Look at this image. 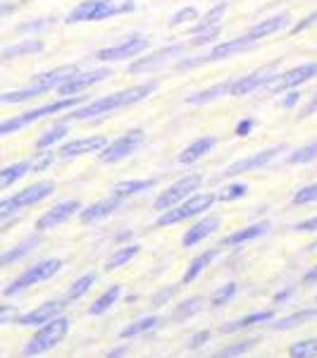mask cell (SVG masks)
Masks as SVG:
<instances>
[{
    "label": "cell",
    "mask_w": 317,
    "mask_h": 358,
    "mask_svg": "<svg viewBox=\"0 0 317 358\" xmlns=\"http://www.w3.org/2000/svg\"><path fill=\"white\" fill-rule=\"evenodd\" d=\"M155 89H158V84L155 82L131 86V89H126V91H117V94L103 96V98H98V101L86 103V106L69 113L67 117L69 120H94V117H98V115H110L115 110H122V108H129V106H134V103L143 101V98L151 96Z\"/></svg>",
    "instance_id": "obj_1"
},
{
    "label": "cell",
    "mask_w": 317,
    "mask_h": 358,
    "mask_svg": "<svg viewBox=\"0 0 317 358\" xmlns=\"http://www.w3.org/2000/svg\"><path fill=\"white\" fill-rule=\"evenodd\" d=\"M136 10V0H84L69 13L67 24H82V22H103L117 15H129Z\"/></svg>",
    "instance_id": "obj_2"
},
{
    "label": "cell",
    "mask_w": 317,
    "mask_h": 358,
    "mask_svg": "<svg viewBox=\"0 0 317 358\" xmlns=\"http://www.w3.org/2000/svg\"><path fill=\"white\" fill-rule=\"evenodd\" d=\"M77 72L74 65H65V67H57V69H50V72H43L38 77H34V82L27 86V89H20V91H10V94H3L0 96V103H27L31 98H38L48 91L57 89L65 79H69L72 74Z\"/></svg>",
    "instance_id": "obj_3"
},
{
    "label": "cell",
    "mask_w": 317,
    "mask_h": 358,
    "mask_svg": "<svg viewBox=\"0 0 317 358\" xmlns=\"http://www.w3.org/2000/svg\"><path fill=\"white\" fill-rule=\"evenodd\" d=\"M86 103L84 96H65L55 103H48V106H41V108H34L29 113H22L17 117H10V120H3L0 122V136H8V134H15V131L24 129V127L38 122V120L48 117V115H55V113H62V110H72V108L82 106Z\"/></svg>",
    "instance_id": "obj_4"
},
{
    "label": "cell",
    "mask_w": 317,
    "mask_h": 358,
    "mask_svg": "<svg viewBox=\"0 0 317 358\" xmlns=\"http://www.w3.org/2000/svg\"><path fill=\"white\" fill-rule=\"evenodd\" d=\"M69 332V320L62 315L53 317L50 322L41 325V330L34 334L24 346V356H41L45 351H50L53 346H57L65 339V334Z\"/></svg>",
    "instance_id": "obj_5"
},
{
    "label": "cell",
    "mask_w": 317,
    "mask_h": 358,
    "mask_svg": "<svg viewBox=\"0 0 317 358\" xmlns=\"http://www.w3.org/2000/svg\"><path fill=\"white\" fill-rule=\"evenodd\" d=\"M53 192H55V182H50V179L31 184V187H27L24 192H20V194L10 196V199L0 201V217H3V220H8L10 215L24 210V208L41 203V201L48 199V196L53 194Z\"/></svg>",
    "instance_id": "obj_6"
},
{
    "label": "cell",
    "mask_w": 317,
    "mask_h": 358,
    "mask_svg": "<svg viewBox=\"0 0 317 358\" xmlns=\"http://www.w3.org/2000/svg\"><path fill=\"white\" fill-rule=\"evenodd\" d=\"M215 201H217V196H212V194H196L191 199L177 203L175 208H170V210H165L155 224H158V227H170V224L184 222V220H189V217H196L198 213L210 210V206L215 203Z\"/></svg>",
    "instance_id": "obj_7"
},
{
    "label": "cell",
    "mask_w": 317,
    "mask_h": 358,
    "mask_svg": "<svg viewBox=\"0 0 317 358\" xmlns=\"http://www.w3.org/2000/svg\"><path fill=\"white\" fill-rule=\"evenodd\" d=\"M60 270H62V261H60V258H50V261L31 265V268H27L24 273L17 277V280H13L8 287H5V296H15V294L24 292L27 287H34V285H38V282L50 280V277L57 275Z\"/></svg>",
    "instance_id": "obj_8"
},
{
    "label": "cell",
    "mask_w": 317,
    "mask_h": 358,
    "mask_svg": "<svg viewBox=\"0 0 317 358\" xmlns=\"http://www.w3.org/2000/svg\"><path fill=\"white\" fill-rule=\"evenodd\" d=\"M146 143V134H143L141 129H131L122 134L119 138H115L112 143H108L105 148L101 151V160L103 163H119V160L129 158V155H134L138 148Z\"/></svg>",
    "instance_id": "obj_9"
},
{
    "label": "cell",
    "mask_w": 317,
    "mask_h": 358,
    "mask_svg": "<svg viewBox=\"0 0 317 358\" xmlns=\"http://www.w3.org/2000/svg\"><path fill=\"white\" fill-rule=\"evenodd\" d=\"M200 175H189V177H184L179 179V182H175L170 189H165L163 194L155 199V208L158 210H170V208H175L177 203H182L184 199H186L191 192H198V187H200Z\"/></svg>",
    "instance_id": "obj_10"
},
{
    "label": "cell",
    "mask_w": 317,
    "mask_h": 358,
    "mask_svg": "<svg viewBox=\"0 0 317 358\" xmlns=\"http://www.w3.org/2000/svg\"><path fill=\"white\" fill-rule=\"evenodd\" d=\"M108 77H110V69H108V67L89 69V72H74L72 77L65 79V82L57 86V94H60L62 98H65V96H77L79 91L91 89V86L105 82Z\"/></svg>",
    "instance_id": "obj_11"
},
{
    "label": "cell",
    "mask_w": 317,
    "mask_h": 358,
    "mask_svg": "<svg viewBox=\"0 0 317 358\" xmlns=\"http://www.w3.org/2000/svg\"><path fill=\"white\" fill-rule=\"evenodd\" d=\"M256 45V41L249 36H239V38H234V41H224L220 45H215V48L210 50L205 57H200V60H189V62H179V69H189V67H193V65H200V62H220V60H227V57H232L236 53H244V50H249Z\"/></svg>",
    "instance_id": "obj_12"
},
{
    "label": "cell",
    "mask_w": 317,
    "mask_h": 358,
    "mask_svg": "<svg viewBox=\"0 0 317 358\" xmlns=\"http://www.w3.org/2000/svg\"><path fill=\"white\" fill-rule=\"evenodd\" d=\"M274 77H277V65H267V67L258 69V72L249 74V77H241V79H236V82H232V86H229V96L244 98V96L253 94V91L267 86Z\"/></svg>",
    "instance_id": "obj_13"
},
{
    "label": "cell",
    "mask_w": 317,
    "mask_h": 358,
    "mask_svg": "<svg viewBox=\"0 0 317 358\" xmlns=\"http://www.w3.org/2000/svg\"><path fill=\"white\" fill-rule=\"evenodd\" d=\"M148 48V38L146 36H129L126 41L112 45V48H103L96 53V60L101 62H119L126 57H136L138 53Z\"/></svg>",
    "instance_id": "obj_14"
},
{
    "label": "cell",
    "mask_w": 317,
    "mask_h": 358,
    "mask_svg": "<svg viewBox=\"0 0 317 358\" xmlns=\"http://www.w3.org/2000/svg\"><path fill=\"white\" fill-rule=\"evenodd\" d=\"M313 77H317V65L315 62H308V65H298V67H293L284 74H277L272 82L267 84V89L272 91V94H279V91H286V89L298 86V84L310 82Z\"/></svg>",
    "instance_id": "obj_15"
},
{
    "label": "cell",
    "mask_w": 317,
    "mask_h": 358,
    "mask_svg": "<svg viewBox=\"0 0 317 358\" xmlns=\"http://www.w3.org/2000/svg\"><path fill=\"white\" fill-rule=\"evenodd\" d=\"M184 53V45L182 43H175V45H165V48L155 50V53L141 57V60H136L134 65H129V72L131 74H141V72H151V69H158L163 67L165 62H170L172 57L182 55Z\"/></svg>",
    "instance_id": "obj_16"
},
{
    "label": "cell",
    "mask_w": 317,
    "mask_h": 358,
    "mask_svg": "<svg viewBox=\"0 0 317 358\" xmlns=\"http://www.w3.org/2000/svg\"><path fill=\"white\" fill-rule=\"evenodd\" d=\"M77 210H82V203H79V201H65V203H60V206L50 208L48 213H43V215L36 220V229L38 232H48V229L57 227V224L67 222Z\"/></svg>",
    "instance_id": "obj_17"
},
{
    "label": "cell",
    "mask_w": 317,
    "mask_h": 358,
    "mask_svg": "<svg viewBox=\"0 0 317 358\" xmlns=\"http://www.w3.org/2000/svg\"><path fill=\"white\" fill-rule=\"evenodd\" d=\"M284 146H279V148H267V151H263V153H256V155H249V158H244V160H236V163H232L227 167V170L222 172L224 177H236V175H241V172H251V170H260V167H265L267 163H272V160L277 158V153L281 151Z\"/></svg>",
    "instance_id": "obj_18"
},
{
    "label": "cell",
    "mask_w": 317,
    "mask_h": 358,
    "mask_svg": "<svg viewBox=\"0 0 317 358\" xmlns=\"http://www.w3.org/2000/svg\"><path fill=\"white\" fill-rule=\"evenodd\" d=\"M108 146L105 136H86V138H74V141L65 143L60 148V158H79V155H89V153H98Z\"/></svg>",
    "instance_id": "obj_19"
},
{
    "label": "cell",
    "mask_w": 317,
    "mask_h": 358,
    "mask_svg": "<svg viewBox=\"0 0 317 358\" xmlns=\"http://www.w3.org/2000/svg\"><path fill=\"white\" fill-rule=\"evenodd\" d=\"M62 313V303L60 301H48L43 306H38V308L29 310L24 315H17V325L22 327H34V325H45V322H50L53 317H57Z\"/></svg>",
    "instance_id": "obj_20"
},
{
    "label": "cell",
    "mask_w": 317,
    "mask_h": 358,
    "mask_svg": "<svg viewBox=\"0 0 317 358\" xmlns=\"http://www.w3.org/2000/svg\"><path fill=\"white\" fill-rule=\"evenodd\" d=\"M289 27V15H274V17H267V20H263V22H258L256 27L251 29L246 36L253 38V41H260V38H267V36H272V34L277 31H281V29H286Z\"/></svg>",
    "instance_id": "obj_21"
},
{
    "label": "cell",
    "mask_w": 317,
    "mask_h": 358,
    "mask_svg": "<svg viewBox=\"0 0 317 358\" xmlns=\"http://www.w3.org/2000/svg\"><path fill=\"white\" fill-rule=\"evenodd\" d=\"M215 143H217V138H215V136H200V138H196L193 143H189V146L182 151L179 163H182V165H193L196 160H200L203 155L210 153L212 148H215Z\"/></svg>",
    "instance_id": "obj_22"
},
{
    "label": "cell",
    "mask_w": 317,
    "mask_h": 358,
    "mask_svg": "<svg viewBox=\"0 0 317 358\" xmlns=\"http://www.w3.org/2000/svg\"><path fill=\"white\" fill-rule=\"evenodd\" d=\"M220 227V217H215V215H210V217H203L200 222H196L191 229L186 232V236H184V246L186 248H191L196 244H200L203 239H207L215 229Z\"/></svg>",
    "instance_id": "obj_23"
},
{
    "label": "cell",
    "mask_w": 317,
    "mask_h": 358,
    "mask_svg": "<svg viewBox=\"0 0 317 358\" xmlns=\"http://www.w3.org/2000/svg\"><path fill=\"white\" fill-rule=\"evenodd\" d=\"M122 196H110V199L105 201H98V203L89 206L86 210H82V222H96V220H103V217H108L110 213L117 210L119 206H122Z\"/></svg>",
    "instance_id": "obj_24"
},
{
    "label": "cell",
    "mask_w": 317,
    "mask_h": 358,
    "mask_svg": "<svg viewBox=\"0 0 317 358\" xmlns=\"http://www.w3.org/2000/svg\"><path fill=\"white\" fill-rule=\"evenodd\" d=\"M272 317H274L272 308H270V310H258V313H251V315L241 317V320H234V322H229V325H224L222 332L224 334H234V332H241V330H249V327H253V325H263V322H270Z\"/></svg>",
    "instance_id": "obj_25"
},
{
    "label": "cell",
    "mask_w": 317,
    "mask_h": 358,
    "mask_svg": "<svg viewBox=\"0 0 317 358\" xmlns=\"http://www.w3.org/2000/svg\"><path fill=\"white\" fill-rule=\"evenodd\" d=\"M270 229V222L265 220V222H256V224H251V227H246V229H239V232H234V234H229L227 239H224V246H239V244H246V241H253V239H258V236H263L265 232Z\"/></svg>",
    "instance_id": "obj_26"
},
{
    "label": "cell",
    "mask_w": 317,
    "mask_h": 358,
    "mask_svg": "<svg viewBox=\"0 0 317 358\" xmlns=\"http://www.w3.org/2000/svg\"><path fill=\"white\" fill-rule=\"evenodd\" d=\"M43 50V41L41 38H27V41H20L10 48H5L0 53V60H13V57H22V55H34Z\"/></svg>",
    "instance_id": "obj_27"
},
{
    "label": "cell",
    "mask_w": 317,
    "mask_h": 358,
    "mask_svg": "<svg viewBox=\"0 0 317 358\" xmlns=\"http://www.w3.org/2000/svg\"><path fill=\"white\" fill-rule=\"evenodd\" d=\"M227 15V5H215L212 10H207V13L203 17H198L200 22H196L193 29H191V34L196 36V34H203V31H210V29H217L220 27V22H222V17Z\"/></svg>",
    "instance_id": "obj_28"
},
{
    "label": "cell",
    "mask_w": 317,
    "mask_h": 358,
    "mask_svg": "<svg viewBox=\"0 0 317 358\" xmlns=\"http://www.w3.org/2000/svg\"><path fill=\"white\" fill-rule=\"evenodd\" d=\"M217 256H220V248H207L205 253H200L198 258H193L191 265H189V270L184 273V285H191L196 277L203 273V270H205L212 261H215Z\"/></svg>",
    "instance_id": "obj_29"
},
{
    "label": "cell",
    "mask_w": 317,
    "mask_h": 358,
    "mask_svg": "<svg viewBox=\"0 0 317 358\" xmlns=\"http://www.w3.org/2000/svg\"><path fill=\"white\" fill-rule=\"evenodd\" d=\"M160 317L158 315H148V317H141V320L131 322V325H126L122 332H119V339H131V337H141V334L146 332H153L160 327Z\"/></svg>",
    "instance_id": "obj_30"
},
{
    "label": "cell",
    "mask_w": 317,
    "mask_h": 358,
    "mask_svg": "<svg viewBox=\"0 0 317 358\" xmlns=\"http://www.w3.org/2000/svg\"><path fill=\"white\" fill-rule=\"evenodd\" d=\"M38 244H41V236L38 234H34V236H29V239H24L22 244H17L13 251H8V253H0V265H10V263H15V261H20V258H24L29 256V253L34 251Z\"/></svg>",
    "instance_id": "obj_31"
},
{
    "label": "cell",
    "mask_w": 317,
    "mask_h": 358,
    "mask_svg": "<svg viewBox=\"0 0 317 358\" xmlns=\"http://www.w3.org/2000/svg\"><path fill=\"white\" fill-rule=\"evenodd\" d=\"M229 86H232V82L215 84V86H210V89L198 91V94L189 96L186 103H191V106H203V103H212V101H217L220 96H229Z\"/></svg>",
    "instance_id": "obj_32"
},
{
    "label": "cell",
    "mask_w": 317,
    "mask_h": 358,
    "mask_svg": "<svg viewBox=\"0 0 317 358\" xmlns=\"http://www.w3.org/2000/svg\"><path fill=\"white\" fill-rule=\"evenodd\" d=\"M31 172V163H15L10 167L0 170V192H5L8 187H13L15 182H20L22 177Z\"/></svg>",
    "instance_id": "obj_33"
},
{
    "label": "cell",
    "mask_w": 317,
    "mask_h": 358,
    "mask_svg": "<svg viewBox=\"0 0 317 358\" xmlns=\"http://www.w3.org/2000/svg\"><path fill=\"white\" fill-rule=\"evenodd\" d=\"M313 317H317V308H305V310H298V313H291L286 317H279L272 327L274 330H293V327L303 325V322L313 320Z\"/></svg>",
    "instance_id": "obj_34"
},
{
    "label": "cell",
    "mask_w": 317,
    "mask_h": 358,
    "mask_svg": "<svg viewBox=\"0 0 317 358\" xmlns=\"http://www.w3.org/2000/svg\"><path fill=\"white\" fill-rule=\"evenodd\" d=\"M155 182L153 179H126V182H119L117 187H115V196H136L141 192H148V189H153Z\"/></svg>",
    "instance_id": "obj_35"
},
{
    "label": "cell",
    "mask_w": 317,
    "mask_h": 358,
    "mask_svg": "<svg viewBox=\"0 0 317 358\" xmlns=\"http://www.w3.org/2000/svg\"><path fill=\"white\" fill-rule=\"evenodd\" d=\"M119 294H122V289H119V285L108 287V292L103 294L101 299H96V301H94V306L89 308V313H91V315H103L108 308H112V306L117 303Z\"/></svg>",
    "instance_id": "obj_36"
},
{
    "label": "cell",
    "mask_w": 317,
    "mask_h": 358,
    "mask_svg": "<svg viewBox=\"0 0 317 358\" xmlns=\"http://www.w3.org/2000/svg\"><path fill=\"white\" fill-rule=\"evenodd\" d=\"M138 244H129V246H124V248H117V251L112 253L110 258H108V263H105V270H117V268H122V265H126L131 261V258H136L138 256Z\"/></svg>",
    "instance_id": "obj_37"
},
{
    "label": "cell",
    "mask_w": 317,
    "mask_h": 358,
    "mask_svg": "<svg viewBox=\"0 0 317 358\" xmlns=\"http://www.w3.org/2000/svg\"><path fill=\"white\" fill-rule=\"evenodd\" d=\"M67 134H69V124H65V122L50 127V129L45 131V134L36 141V148H38V151H43V148H50L53 143H57L60 138H65Z\"/></svg>",
    "instance_id": "obj_38"
},
{
    "label": "cell",
    "mask_w": 317,
    "mask_h": 358,
    "mask_svg": "<svg viewBox=\"0 0 317 358\" xmlns=\"http://www.w3.org/2000/svg\"><path fill=\"white\" fill-rule=\"evenodd\" d=\"M258 342H260L258 337L244 339V342H236V344H232V346H227V349L217 351V354H212L210 358H239V356H244L246 351H251Z\"/></svg>",
    "instance_id": "obj_39"
},
{
    "label": "cell",
    "mask_w": 317,
    "mask_h": 358,
    "mask_svg": "<svg viewBox=\"0 0 317 358\" xmlns=\"http://www.w3.org/2000/svg\"><path fill=\"white\" fill-rule=\"evenodd\" d=\"M94 285H96V273L82 275V277H79V280L74 282V285L67 289V301H77V299H82L84 294L89 292Z\"/></svg>",
    "instance_id": "obj_40"
},
{
    "label": "cell",
    "mask_w": 317,
    "mask_h": 358,
    "mask_svg": "<svg viewBox=\"0 0 317 358\" xmlns=\"http://www.w3.org/2000/svg\"><path fill=\"white\" fill-rule=\"evenodd\" d=\"M289 358H317V337L296 342L289 349Z\"/></svg>",
    "instance_id": "obj_41"
},
{
    "label": "cell",
    "mask_w": 317,
    "mask_h": 358,
    "mask_svg": "<svg viewBox=\"0 0 317 358\" xmlns=\"http://www.w3.org/2000/svg\"><path fill=\"white\" fill-rule=\"evenodd\" d=\"M203 308V299L200 296H191V299H186V301H184L179 308L175 310V320H186V317H191V315H196L198 313V310Z\"/></svg>",
    "instance_id": "obj_42"
},
{
    "label": "cell",
    "mask_w": 317,
    "mask_h": 358,
    "mask_svg": "<svg viewBox=\"0 0 317 358\" xmlns=\"http://www.w3.org/2000/svg\"><path fill=\"white\" fill-rule=\"evenodd\" d=\"M315 158H317V141L308 143V146H303V148H298V151L289 158V163L291 165H303V163H310V160H315Z\"/></svg>",
    "instance_id": "obj_43"
},
{
    "label": "cell",
    "mask_w": 317,
    "mask_h": 358,
    "mask_svg": "<svg viewBox=\"0 0 317 358\" xmlns=\"http://www.w3.org/2000/svg\"><path fill=\"white\" fill-rule=\"evenodd\" d=\"M236 289H239V287H236L234 282H229V285H224L222 289H217L215 294H212L210 303H212V306H224V303H229V301H232V299L236 296Z\"/></svg>",
    "instance_id": "obj_44"
},
{
    "label": "cell",
    "mask_w": 317,
    "mask_h": 358,
    "mask_svg": "<svg viewBox=\"0 0 317 358\" xmlns=\"http://www.w3.org/2000/svg\"><path fill=\"white\" fill-rule=\"evenodd\" d=\"M246 194H249V187H246V184H229L227 189H222V194L217 196V199H220L222 203H229V201L244 199Z\"/></svg>",
    "instance_id": "obj_45"
},
{
    "label": "cell",
    "mask_w": 317,
    "mask_h": 358,
    "mask_svg": "<svg viewBox=\"0 0 317 358\" xmlns=\"http://www.w3.org/2000/svg\"><path fill=\"white\" fill-rule=\"evenodd\" d=\"M308 203H317V184H308L301 192H296L293 196V206H308Z\"/></svg>",
    "instance_id": "obj_46"
},
{
    "label": "cell",
    "mask_w": 317,
    "mask_h": 358,
    "mask_svg": "<svg viewBox=\"0 0 317 358\" xmlns=\"http://www.w3.org/2000/svg\"><path fill=\"white\" fill-rule=\"evenodd\" d=\"M198 10L196 8H184L179 10V13H175V17L170 20V24L172 27H182V24H186V22H193V20H198Z\"/></svg>",
    "instance_id": "obj_47"
},
{
    "label": "cell",
    "mask_w": 317,
    "mask_h": 358,
    "mask_svg": "<svg viewBox=\"0 0 317 358\" xmlns=\"http://www.w3.org/2000/svg\"><path fill=\"white\" fill-rule=\"evenodd\" d=\"M53 160H55V155H53V153H38V158H36V160H31V172H41V170H45V167L53 165Z\"/></svg>",
    "instance_id": "obj_48"
},
{
    "label": "cell",
    "mask_w": 317,
    "mask_h": 358,
    "mask_svg": "<svg viewBox=\"0 0 317 358\" xmlns=\"http://www.w3.org/2000/svg\"><path fill=\"white\" fill-rule=\"evenodd\" d=\"M177 289H179V287H167V289H163V292L155 294L153 301H151V303H153V308H160V306H163V303L170 301V299L177 294Z\"/></svg>",
    "instance_id": "obj_49"
},
{
    "label": "cell",
    "mask_w": 317,
    "mask_h": 358,
    "mask_svg": "<svg viewBox=\"0 0 317 358\" xmlns=\"http://www.w3.org/2000/svg\"><path fill=\"white\" fill-rule=\"evenodd\" d=\"M220 36V27L217 29H210V31H203V34H196V38L191 41V45H203V43H210Z\"/></svg>",
    "instance_id": "obj_50"
},
{
    "label": "cell",
    "mask_w": 317,
    "mask_h": 358,
    "mask_svg": "<svg viewBox=\"0 0 317 358\" xmlns=\"http://www.w3.org/2000/svg\"><path fill=\"white\" fill-rule=\"evenodd\" d=\"M17 308L15 306H0V325H8V322H15L17 320Z\"/></svg>",
    "instance_id": "obj_51"
},
{
    "label": "cell",
    "mask_w": 317,
    "mask_h": 358,
    "mask_svg": "<svg viewBox=\"0 0 317 358\" xmlns=\"http://www.w3.org/2000/svg\"><path fill=\"white\" fill-rule=\"evenodd\" d=\"M207 339H210V332L207 330H200V332H196L193 337H191V342H189V346H191V349H198V346H203Z\"/></svg>",
    "instance_id": "obj_52"
},
{
    "label": "cell",
    "mask_w": 317,
    "mask_h": 358,
    "mask_svg": "<svg viewBox=\"0 0 317 358\" xmlns=\"http://www.w3.org/2000/svg\"><path fill=\"white\" fill-rule=\"evenodd\" d=\"M253 127H256L253 120H241V122L236 124V136H249L253 131Z\"/></svg>",
    "instance_id": "obj_53"
},
{
    "label": "cell",
    "mask_w": 317,
    "mask_h": 358,
    "mask_svg": "<svg viewBox=\"0 0 317 358\" xmlns=\"http://www.w3.org/2000/svg\"><path fill=\"white\" fill-rule=\"evenodd\" d=\"M315 22H317V13H313V15H308V17H305V20H303V22H298V24H296V27H293V29H291V34L305 31V29H308V27H313V24H315Z\"/></svg>",
    "instance_id": "obj_54"
},
{
    "label": "cell",
    "mask_w": 317,
    "mask_h": 358,
    "mask_svg": "<svg viewBox=\"0 0 317 358\" xmlns=\"http://www.w3.org/2000/svg\"><path fill=\"white\" fill-rule=\"evenodd\" d=\"M53 27V20H45V22H31V24H22L20 31H38V29H48Z\"/></svg>",
    "instance_id": "obj_55"
},
{
    "label": "cell",
    "mask_w": 317,
    "mask_h": 358,
    "mask_svg": "<svg viewBox=\"0 0 317 358\" xmlns=\"http://www.w3.org/2000/svg\"><path fill=\"white\" fill-rule=\"evenodd\" d=\"M293 229H296V232H317V217H310V220L298 222Z\"/></svg>",
    "instance_id": "obj_56"
},
{
    "label": "cell",
    "mask_w": 317,
    "mask_h": 358,
    "mask_svg": "<svg viewBox=\"0 0 317 358\" xmlns=\"http://www.w3.org/2000/svg\"><path fill=\"white\" fill-rule=\"evenodd\" d=\"M298 101H301V94H298V91H291V94L284 98V108L286 110H291V108L298 106Z\"/></svg>",
    "instance_id": "obj_57"
},
{
    "label": "cell",
    "mask_w": 317,
    "mask_h": 358,
    "mask_svg": "<svg viewBox=\"0 0 317 358\" xmlns=\"http://www.w3.org/2000/svg\"><path fill=\"white\" fill-rule=\"evenodd\" d=\"M10 13H15V5L13 3H0V20H5Z\"/></svg>",
    "instance_id": "obj_58"
},
{
    "label": "cell",
    "mask_w": 317,
    "mask_h": 358,
    "mask_svg": "<svg viewBox=\"0 0 317 358\" xmlns=\"http://www.w3.org/2000/svg\"><path fill=\"white\" fill-rule=\"evenodd\" d=\"M315 282H317V265L310 270V273H305V277H303V285H315Z\"/></svg>",
    "instance_id": "obj_59"
},
{
    "label": "cell",
    "mask_w": 317,
    "mask_h": 358,
    "mask_svg": "<svg viewBox=\"0 0 317 358\" xmlns=\"http://www.w3.org/2000/svg\"><path fill=\"white\" fill-rule=\"evenodd\" d=\"M315 110H317V96L313 98V101L308 103V106H305V110H303V115H301V117H308V115H313Z\"/></svg>",
    "instance_id": "obj_60"
},
{
    "label": "cell",
    "mask_w": 317,
    "mask_h": 358,
    "mask_svg": "<svg viewBox=\"0 0 317 358\" xmlns=\"http://www.w3.org/2000/svg\"><path fill=\"white\" fill-rule=\"evenodd\" d=\"M291 294H293V287H289V289H286V292H281V294H277V296H274V301H277V303H281V301H284V299H289Z\"/></svg>",
    "instance_id": "obj_61"
},
{
    "label": "cell",
    "mask_w": 317,
    "mask_h": 358,
    "mask_svg": "<svg viewBox=\"0 0 317 358\" xmlns=\"http://www.w3.org/2000/svg\"><path fill=\"white\" fill-rule=\"evenodd\" d=\"M124 354H126V349H124V346H119V349H117V351H112V354L108 356V358H122Z\"/></svg>",
    "instance_id": "obj_62"
}]
</instances>
